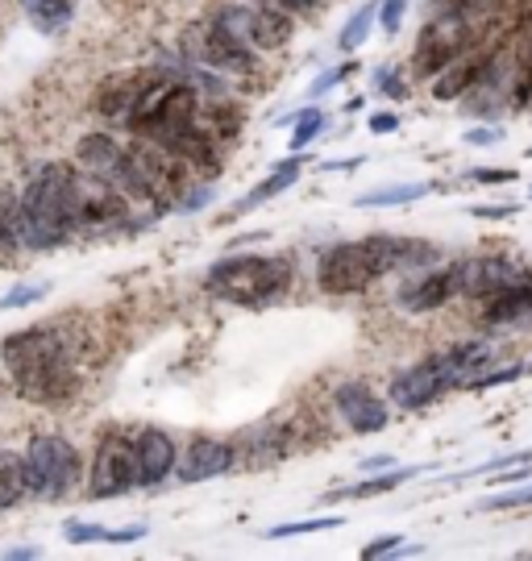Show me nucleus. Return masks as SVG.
<instances>
[{"instance_id":"6e6552de","label":"nucleus","mask_w":532,"mask_h":561,"mask_svg":"<svg viewBox=\"0 0 532 561\" xmlns=\"http://www.w3.org/2000/svg\"><path fill=\"white\" fill-rule=\"evenodd\" d=\"M471 46V25H466V13L454 9V13H437L429 25H425V34L416 42V71L420 76H437L445 62H454L462 50Z\"/></svg>"},{"instance_id":"dca6fc26","label":"nucleus","mask_w":532,"mask_h":561,"mask_svg":"<svg viewBox=\"0 0 532 561\" xmlns=\"http://www.w3.org/2000/svg\"><path fill=\"white\" fill-rule=\"evenodd\" d=\"M134 454H138V486H155L176 470V442L158 428H146L134 437Z\"/></svg>"},{"instance_id":"412c9836","label":"nucleus","mask_w":532,"mask_h":561,"mask_svg":"<svg viewBox=\"0 0 532 561\" xmlns=\"http://www.w3.org/2000/svg\"><path fill=\"white\" fill-rule=\"evenodd\" d=\"M25 13L42 34H59L76 13V0H25Z\"/></svg>"},{"instance_id":"7c9ffc66","label":"nucleus","mask_w":532,"mask_h":561,"mask_svg":"<svg viewBox=\"0 0 532 561\" xmlns=\"http://www.w3.org/2000/svg\"><path fill=\"white\" fill-rule=\"evenodd\" d=\"M532 503V486H524V491H512V495H495V500L478 503L483 512H508V507H529Z\"/></svg>"},{"instance_id":"393cba45","label":"nucleus","mask_w":532,"mask_h":561,"mask_svg":"<svg viewBox=\"0 0 532 561\" xmlns=\"http://www.w3.org/2000/svg\"><path fill=\"white\" fill-rule=\"evenodd\" d=\"M433 187L429 183H392V187H378V192H366V196H358L362 208H387V204H412L420 196H429Z\"/></svg>"},{"instance_id":"2eb2a0df","label":"nucleus","mask_w":532,"mask_h":561,"mask_svg":"<svg viewBox=\"0 0 532 561\" xmlns=\"http://www.w3.org/2000/svg\"><path fill=\"white\" fill-rule=\"evenodd\" d=\"M457 296V271L441 266V271H425L416 283H408L399 291V308L404 312H433L441 304H450Z\"/></svg>"},{"instance_id":"20e7f679","label":"nucleus","mask_w":532,"mask_h":561,"mask_svg":"<svg viewBox=\"0 0 532 561\" xmlns=\"http://www.w3.org/2000/svg\"><path fill=\"white\" fill-rule=\"evenodd\" d=\"M491 358V350L483 341H457L450 350H441L433 358L416 362L404 375L392 379V403L399 408H425L441 400L445 391L474 382V370H483V362Z\"/></svg>"},{"instance_id":"0eeeda50","label":"nucleus","mask_w":532,"mask_h":561,"mask_svg":"<svg viewBox=\"0 0 532 561\" xmlns=\"http://www.w3.org/2000/svg\"><path fill=\"white\" fill-rule=\"evenodd\" d=\"M217 25H225L234 38H241L250 50H283L292 42V18L275 9V4H262V9H246V4H229L220 9Z\"/></svg>"},{"instance_id":"5701e85b","label":"nucleus","mask_w":532,"mask_h":561,"mask_svg":"<svg viewBox=\"0 0 532 561\" xmlns=\"http://www.w3.org/2000/svg\"><path fill=\"white\" fill-rule=\"evenodd\" d=\"M425 466H404V470H387V474H378V479H362L354 486H346V491H337V500H362V495H383V491H392V486H404L408 479H416Z\"/></svg>"},{"instance_id":"c756f323","label":"nucleus","mask_w":532,"mask_h":561,"mask_svg":"<svg viewBox=\"0 0 532 561\" xmlns=\"http://www.w3.org/2000/svg\"><path fill=\"white\" fill-rule=\"evenodd\" d=\"M46 296V283H25V287H13L4 300H0V308H25V304H34Z\"/></svg>"},{"instance_id":"423d86ee","label":"nucleus","mask_w":532,"mask_h":561,"mask_svg":"<svg viewBox=\"0 0 532 561\" xmlns=\"http://www.w3.org/2000/svg\"><path fill=\"white\" fill-rule=\"evenodd\" d=\"M25 458V474H30V495L38 500H63L79 479V454L76 445L59 437V433H38Z\"/></svg>"},{"instance_id":"cd10ccee","label":"nucleus","mask_w":532,"mask_h":561,"mask_svg":"<svg viewBox=\"0 0 532 561\" xmlns=\"http://www.w3.org/2000/svg\"><path fill=\"white\" fill-rule=\"evenodd\" d=\"M325 129V113L320 108H304L296 117V134H292V150H304L308 141H316V134Z\"/></svg>"},{"instance_id":"a878e982","label":"nucleus","mask_w":532,"mask_h":561,"mask_svg":"<svg viewBox=\"0 0 532 561\" xmlns=\"http://www.w3.org/2000/svg\"><path fill=\"white\" fill-rule=\"evenodd\" d=\"M341 516H316V520H292V524H279L267 533V541H287V537H308V533H329V528H341Z\"/></svg>"},{"instance_id":"f3484780","label":"nucleus","mask_w":532,"mask_h":561,"mask_svg":"<svg viewBox=\"0 0 532 561\" xmlns=\"http://www.w3.org/2000/svg\"><path fill=\"white\" fill-rule=\"evenodd\" d=\"M229 466H234V445L213 442V437H200V442L188 445L179 479L183 482H208V479H217V474H225Z\"/></svg>"},{"instance_id":"bb28decb","label":"nucleus","mask_w":532,"mask_h":561,"mask_svg":"<svg viewBox=\"0 0 532 561\" xmlns=\"http://www.w3.org/2000/svg\"><path fill=\"white\" fill-rule=\"evenodd\" d=\"M371 21H375V4H362L354 18L346 21V30H341V38H337V46L346 50V55H354L358 46L366 42V34H371Z\"/></svg>"},{"instance_id":"9d476101","label":"nucleus","mask_w":532,"mask_h":561,"mask_svg":"<svg viewBox=\"0 0 532 561\" xmlns=\"http://www.w3.org/2000/svg\"><path fill=\"white\" fill-rule=\"evenodd\" d=\"M71 208H76V233L79 229H109L125 217V196L92 171H76L71 175Z\"/></svg>"},{"instance_id":"72a5a7b5","label":"nucleus","mask_w":532,"mask_h":561,"mask_svg":"<svg viewBox=\"0 0 532 561\" xmlns=\"http://www.w3.org/2000/svg\"><path fill=\"white\" fill-rule=\"evenodd\" d=\"M474 180L478 183H512L516 171H495V167H487V171H474Z\"/></svg>"},{"instance_id":"ea45409f","label":"nucleus","mask_w":532,"mask_h":561,"mask_svg":"<svg viewBox=\"0 0 532 561\" xmlns=\"http://www.w3.org/2000/svg\"><path fill=\"white\" fill-rule=\"evenodd\" d=\"M529 104H532V92H529Z\"/></svg>"},{"instance_id":"6ab92c4d","label":"nucleus","mask_w":532,"mask_h":561,"mask_svg":"<svg viewBox=\"0 0 532 561\" xmlns=\"http://www.w3.org/2000/svg\"><path fill=\"white\" fill-rule=\"evenodd\" d=\"M30 495V474H25V458L0 449V512L4 507H18Z\"/></svg>"},{"instance_id":"aec40b11","label":"nucleus","mask_w":532,"mask_h":561,"mask_svg":"<svg viewBox=\"0 0 532 561\" xmlns=\"http://www.w3.org/2000/svg\"><path fill=\"white\" fill-rule=\"evenodd\" d=\"M299 171H304V159H299V150H296V159L279 162L275 171H271V175H267V180L258 183L254 192L241 201V213H250V208H258L262 201H271V196H279V192H287V187L299 180Z\"/></svg>"},{"instance_id":"1a4fd4ad","label":"nucleus","mask_w":532,"mask_h":561,"mask_svg":"<svg viewBox=\"0 0 532 561\" xmlns=\"http://www.w3.org/2000/svg\"><path fill=\"white\" fill-rule=\"evenodd\" d=\"M129 486H138V454L129 437H104L92 458V474H88V495L92 500H113L125 495Z\"/></svg>"},{"instance_id":"f03ea898","label":"nucleus","mask_w":532,"mask_h":561,"mask_svg":"<svg viewBox=\"0 0 532 561\" xmlns=\"http://www.w3.org/2000/svg\"><path fill=\"white\" fill-rule=\"evenodd\" d=\"M416 259H429V250L408 245L404 238L375 233V238L341 241L333 250H325V259L316 266V279H320V291H329V296H354V291H366L375 279H383L387 271Z\"/></svg>"},{"instance_id":"4be33fe9","label":"nucleus","mask_w":532,"mask_h":561,"mask_svg":"<svg viewBox=\"0 0 532 561\" xmlns=\"http://www.w3.org/2000/svg\"><path fill=\"white\" fill-rule=\"evenodd\" d=\"M142 83L146 80H109L97 92V113H104V117H125V113H129V104H134V96H138Z\"/></svg>"},{"instance_id":"7ed1b4c3","label":"nucleus","mask_w":532,"mask_h":561,"mask_svg":"<svg viewBox=\"0 0 532 561\" xmlns=\"http://www.w3.org/2000/svg\"><path fill=\"white\" fill-rule=\"evenodd\" d=\"M71 167L50 162L42 167L21 192V221H25V245L50 250L76 233V208H71Z\"/></svg>"},{"instance_id":"58836bf2","label":"nucleus","mask_w":532,"mask_h":561,"mask_svg":"<svg viewBox=\"0 0 532 561\" xmlns=\"http://www.w3.org/2000/svg\"><path fill=\"white\" fill-rule=\"evenodd\" d=\"M524 370H532V362H529V366H524Z\"/></svg>"},{"instance_id":"f257e3e1","label":"nucleus","mask_w":532,"mask_h":561,"mask_svg":"<svg viewBox=\"0 0 532 561\" xmlns=\"http://www.w3.org/2000/svg\"><path fill=\"white\" fill-rule=\"evenodd\" d=\"M0 358H4V370H9L21 400L42 403V408H59V403L76 396V350L50 324L9 333L4 345H0Z\"/></svg>"},{"instance_id":"ddd939ff","label":"nucleus","mask_w":532,"mask_h":561,"mask_svg":"<svg viewBox=\"0 0 532 561\" xmlns=\"http://www.w3.org/2000/svg\"><path fill=\"white\" fill-rule=\"evenodd\" d=\"M483 317L487 324H508V321H520V317H529L532 312V271H516L508 283H499L491 296H483Z\"/></svg>"},{"instance_id":"f8f14e48","label":"nucleus","mask_w":532,"mask_h":561,"mask_svg":"<svg viewBox=\"0 0 532 561\" xmlns=\"http://www.w3.org/2000/svg\"><path fill=\"white\" fill-rule=\"evenodd\" d=\"M196 55L208 62V67H217V71H250V67H254V50H250L241 38H234V34H229L225 25H217V21L200 34Z\"/></svg>"},{"instance_id":"2f4dec72","label":"nucleus","mask_w":532,"mask_h":561,"mask_svg":"<svg viewBox=\"0 0 532 561\" xmlns=\"http://www.w3.org/2000/svg\"><path fill=\"white\" fill-rule=\"evenodd\" d=\"M354 71H358L354 62H341V67H333L329 76H320V80L313 83V96H320V92H329V88H337V83H341V80H350Z\"/></svg>"},{"instance_id":"9b49d317","label":"nucleus","mask_w":532,"mask_h":561,"mask_svg":"<svg viewBox=\"0 0 532 561\" xmlns=\"http://www.w3.org/2000/svg\"><path fill=\"white\" fill-rule=\"evenodd\" d=\"M333 403L337 412H341V421L350 424L354 433H362V437L387 428V403L378 400L366 382H341L333 391Z\"/></svg>"},{"instance_id":"e433bc0d","label":"nucleus","mask_w":532,"mask_h":561,"mask_svg":"<svg viewBox=\"0 0 532 561\" xmlns=\"http://www.w3.org/2000/svg\"><path fill=\"white\" fill-rule=\"evenodd\" d=\"M429 9H433V13H454V9L466 13V0H429Z\"/></svg>"},{"instance_id":"39448f33","label":"nucleus","mask_w":532,"mask_h":561,"mask_svg":"<svg viewBox=\"0 0 532 561\" xmlns=\"http://www.w3.org/2000/svg\"><path fill=\"white\" fill-rule=\"evenodd\" d=\"M292 283V271L283 259H267V254H229L208 266L204 287L225 304H241V308H262V304L279 300Z\"/></svg>"},{"instance_id":"4468645a","label":"nucleus","mask_w":532,"mask_h":561,"mask_svg":"<svg viewBox=\"0 0 532 561\" xmlns=\"http://www.w3.org/2000/svg\"><path fill=\"white\" fill-rule=\"evenodd\" d=\"M454 271H457V296L483 300V296H491L499 283L512 279L520 266H512L508 259H495V254H483V259L454 262Z\"/></svg>"},{"instance_id":"f704fd0d","label":"nucleus","mask_w":532,"mask_h":561,"mask_svg":"<svg viewBox=\"0 0 532 561\" xmlns=\"http://www.w3.org/2000/svg\"><path fill=\"white\" fill-rule=\"evenodd\" d=\"M466 141H471V146H491V141H499V129H471Z\"/></svg>"},{"instance_id":"c9c22d12","label":"nucleus","mask_w":532,"mask_h":561,"mask_svg":"<svg viewBox=\"0 0 532 561\" xmlns=\"http://www.w3.org/2000/svg\"><path fill=\"white\" fill-rule=\"evenodd\" d=\"M371 129H375V134H392V129H399V117H392V113H378V117L371 121Z\"/></svg>"},{"instance_id":"b1692460","label":"nucleus","mask_w":532,"mask_h":561,"mask_svg":"<svg viewBox=\"0 0 532 561\" xmlns=\"http://www.w3.org/2000/svg\"><path fill=\"white\" fill-rule=\"evenodd\" d=\"M138 537H146V528L142 524H134V528H100V524H79L71 520L67 524V541H76V545H88V541H138Z\"/></svg>"},{"instance_id":"473e14b6","label":"nucleus","mask_w":532,"mask_h":561,"mask_svg":"<svg viewBox=\"0 0 532 561\" xmlns=\"http://www.w3.org/2000/svg\"><path fill=\"white\" fill-rule=\"evenodd\" d=\"M399 545H404V537H399V533H383L378 541H371L366 549H362V558H383V553H395Z\"/></svg>"},{"instance_id":"4c0bfd02","label":"nucleus","mask_w":532,"mask_h":561,"mask_svg":"<svg viewBox=\"0 0 532 561\" xmlns=\"http://www.w3.org/2000/svg\"><path fill=\"white\" fill-rule=\"evenodd\" d=\"M258 4H275V0H258Z\"/></svg>"},{"instance_id":"a211bd4d","label":"nucleus","mask_w":532,"mask_h":561,"mask_svg":"<svg viewBox=\"0 0 532 561\" xmlns=\"http://www.w3.org/2000/svg\"><path fill=\"white\" fill-rule=\"evenodd\" d=\"M487 62H491V50H478V55H471V59H462V55H457L454 62H445V67L437 71L433 96L437 101H457V96H466L474 83L483 80Z\"/></svg>"},{"instance_id":"c85d7f7f","label":"nucleus","mask_w":532,"mask_h":561,"mask_svg":"<svg viewBox=\"0 0 532 561\" xmlns=\"http://www.w3.org/2000/svg\"><path fill=\"white\" fill-rule=\"evenodd\" d=\"M404 13H408V0H383V4H378L383 34H399V25H404Z\"/></svg>"}]
</instances>
